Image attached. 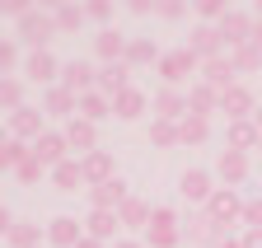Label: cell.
Masks as SVG:
<instances>
[{
	"label": "cell",
	"mask_w": 262,
	"mask_h": 248,
	"mask_svg": "<svg viewBox=\"0 0 262 248\" xmlns=\"http://www.w3.org/2000/svg\"><path fill=\"white\" fill-rule=\"evenodd\" d=\"M5 117H10V136L24 141V145H28V141L38 145V141L47 136V131H42V117H47L42 108H19V112H5Z\"/></svg>",
	"instance_id": "cell-5"
},
{
	"label": "cell",
	"mask_w": 262,
	"mask_h": 248,
	"mask_svg": "<svg viewBox=\"0 0 262 248\" xmlns=\"http://www.w3.org/2000/svg\"><path fill=\"white\" fill-rule=\"evenodd\" d=\"M253 24H257L253 14H244V10H229V14H225V19L215 24V28H220V38H225V47L234 52V47L253 42Z\"/></svg>",
	"instance_id": "cell-6"
},
{
	"label": "cell",
	"mask_w": 262,
	"mask_h": 248,
	"mask_svg": "<svg viewBox=\"0 0 262 248\" xmlns=\"http://www.w3.org/2000/svg\"><path fill=\"white\" fill-rule=\"evenodd\" d=\"M234 75H239V71H234V61H229V56H215V61H202V84H215L220 94H225L229 84H239Z\"/></svg>",
	"instance_id": "cell-21"
},
{
	"label": "cell",
	"mask_w": 262,
	"mask_h": 248,
	"mask_svg": "<svg viewBox=\"0 0 262 248\" xmlns=\"http://www.w3.org/2000/svg\"><path fill=\"white\" fill-rule=\"evenodd\" d=\"M61 33V28H56V14L52 10H33V14H24L19 19V38L33 47V52H47V42Z\"/></svg>",
	"instance_id": "cell-1"
},
{
	"label": "cell",
	"mask_w": 262,
	"mask_h": 248,
	"mask_svg": "<svg viewBox=\"0 0 262 248\" xmlns=\"http://www.w3.org/2000/svg\"><path fill=\"white\" fill-rule=\"evenodd\" d=\"M220 112H225L229 122H244V117H253V112H257L253 89H248V84H229L225 94H220Z\"/></svg>",
	"instance_id": "cell-8"
},
{
	"label": "cell",
	"mask_w": 262,
	"mask_h": 248,
	"mask_svg": "<svg viewBox=\"0 0 262 248\" xmlns=\"http://www.w3.org/2000/svg\"><path fill=\"white\" fill-rule=\"evenodd\" d=\"M253 19H257V24H262V0H257V5H253Z\"/></svg>",
	"instance_id": "cell-50"
},
{
	"label": "cell",
	"mask_w": 262,
	"mask_h": 248,
	"mask_svg": "<svg viewBox=\"0 0 262 248\" xmlns=\"http://www.w3.org/2000/svg\"><path fill=\"white\" fill-rule=\"evenodd\" d=\"M187 103H192L196 117H211V112H220V89H215V84H192Z\"/></svg>",
	"instance_id": "cell-28"
},
{
	"label": "cell",
	"mask_w": 262,
	"mask_h": 248,
	"mask_svg": "<svg viewBox=\"0 0 262 248\" xmlns=\"http://www.w3.org/2000/svg\"><path fill=\"white\" fill-rule=\"evenodd\" d=\"M24 75L52 89V84H61V61H56L52 52H28V61H24Z\"/></svg>",
	"instance_id": "cell-12"
},
{
	"label": "cell",
	"mask_w": 262,
	"mask_h": 248,
	"mask_svg": "<svg viewBox=\"0 0 262 248\" xmlns=\"http://www.w3.org/2000/svg\"><path fill=\"white\" fill-rule=\"evenodd\" d=\"M61 89H71V94H89V89H98V71L89 66V61H66L61 66Z\"/></svg>",
	"instance_id": "cell-10"
},
{
	"label": "cell",
	"mask_w": 262,
	"mask_h": 248,
	"mask_svg": "<svg viewBox=\"0 0 262 248\" xmlns=\"http://www.w3.org/2000/svg\"><path fill=\"white\" fill-rule=\"evenodd\" d=\"M178 192H183V201H192V206H206V201L215 197V183H211L206 169H187V173L178 178Z\"/></svg>",
	"instance_id": "cell-9"
},
{
	"label": "cell",
	"mask_w": 262,
	"mask_h": 248,
	"mask_svg": "<svg viewBox=\"0 0 262 248\" xmlns=\"http://www.w3.org/2000/svg\"><path fill=\"white\" fill-rule=\"evenodd\" d=\"M28 154H33V145H24V141H14V136L0 141V169H19Z\"/></svg>",
	"instance_id": "cell-36"
},
{
	"label": "cell",
	"mask_w": 262,
	"mask_h": 248,
	"mask_svg": "<svg viewBox=\"0 0 262 248\" xmlns=\"http://www.w3.org/2000/svg\"><path fill=\"white\" fill-rule=\"evenodd\" d=\"M14 61H19V47L14 42H0V71H14Z\"/></svg>",
	"instance_id": "cell-43"
},
{
	"label": "cell",
	"mask_w": 262,
	"mask_h": 248,
	"mask_svg": "<svg viewBox=\"0 0 262 248\" xmlns=\"http://www.w3.org/2000/svg\"><path fill=\"white\" fill-rule=\"evenodd\" d=\"M229 150H262V127L253 117H244V122H229Z\"/></svg>",
	"instance_id": "cell-23"
},
{
	"label": "cell",
	"mask_w": 262,
	"mask_h": 248,
	"mask_svg": "<svg viewBox=\"0 0 262 248\" xmlns=\"http://www.w3.org/2000/svg\"><path fill=\"white\" fill-rule=\"evenodd\" d=\"M187 52H192L196 61H215V56H225V38H220V28H215V24H196V28H192Z\"/></svg>",
	"instance_id": "cell-7"
},
{
	"label": "cell",
	"mask_w": 262,
	"mask_h": 248,
	"mask_svg": "<svg viewBox=\"0 0 262 248\" xmlns=\"http://www.w3.org/2000/svg\"><path fill=\"white\" fill-rule=\"evenodd\" d=\"M159 56H164V52H159L150 38H131V42H126V66H131V71H141V66H159Z\"/></svg>",
	"instance_id": "cell-26"
},
{
	"label": "cell",
	"mask_w": 262,
	"mask_h": 248,
	"mask_svg": "<svg viewBox=\"0 0 262 248\" xmlns=\"http://www.w3.org/2000/svg\"><path fill=\"white\" fill-rule=\"evenodd\" d=\"M113 248H145V243H136V239H122V243H113Z\"/></svg>",
	"instance_id": "cell-49"
},
{
	"label": "cell",
	"mask_w": 262,
	"mask_h": 248,
	"mask_svg": "<svg viewBox=\"0 0 262 248\" xmlns=\"http://www.w3.org/2000/svg\"><path fill=\"white\" fill-rule=\"evenodd\" d=\"M52 183H56L61 192H80V183H84V164H80V160L56 164V169H52Z\"/></svg>",
	"instance_id": "cell-32"
},
{
	"label": "cell",
	"mask_w": 262,
	"mask_h": 248,
	"mask_svg": "<svg viewBox=\"0 0 262 248\" xmlns=\"http://www.w3.org/2000/svg\"><path fill=\"white\" fill-rule=\"evenodd\" d=\"M215 173H220V183L225 188H239V183L248 178V154L244 150H220V160H215Z\"/></svg>",
	"instance_id": "cell-13"
},
{
	"label": "cell",
	"mask_w": 262,
	"mask_h": 248,
	"mask_svg": "<svg viewBox=\"0 0 262 248\" xmlns=\"http://www.w3.org/2000/svg\"><path fill=\"white\" fill-rule=\"evenodd\" d=\"M126 42H131V38H122L117 28H103V33L94 38V52H98L103 66H117V61H126Z\"/></svg>",
	"instance_id": "cell-19"
},
{
	"label": "cell",
	"mask_w": 262,
	"mask_h": 248,
	"mask_svg": "<svg viewBox=\"0 0 262 248\" xmlns=\"http://www.w3.org/2000/svg\"><path fill=\"white\" fill-rule=\"evenodd\" d=\"M89 201H94V211H122L131 201V192H126L122 178H113V183H103V188H89Z\"/></svg>",
	"instance_id": "cell-18"
},
{
	"label": "cell",
	"mask_w": 262,
	"mask_h": 248,
	"mask_svg": "<svg viewBox=\"0 0 262 248\" xmlns=\"http://www.w3.org/2000/svg\"><path fill=\"white\" fill-rule=\"evenodd\" d=\"M80 117L98 127L103 117H113V99H108V94H98V89H89V94H80Z\"/></svg>",
	"instance_id": "cell-27"
},
{
	"label": "cell",
	"mask_w": 262,
	"mask_h": 248,
	"mask_svg": "<svg viewBox=\"0 0 262 248\" xmlns=\"http://www.w3.org/2000/svg\"><path fill=\"white\" fill-rule=\"evenodd\" d=\"M117 215H122V225H126V230H150V215H155V206H150V201H141V197H131V201H126Z\"/></svg>",
	"instance_id": "cell-31"
},
{
	"label": "cell",
	"mask_w": 262,
	"mask_h": 248,
	"mask_svg": "<svg viewBox=\"0 0 262 248\" xmlns=\"http://www.w3.org/2000/svg\"><path fill=\"white\" fill-rule=\"evenodd\" d=\"M178 131H183V145H202V141L211 136V122L196 117V112H187V117L178 122Z\"/></svg>",
	"instance_id": "cell-34"
},
{
	"label": "cell",
	"mask_w": 262,
	"mask_h": 248,
	"mask_svg": "<svg viewBox=\"0 0 262 248\" xmlns=\"http://www.w3.org/2000/svg\"><path fill=\"white\" fill-rule=\"evenodd\" d=\"M145 243H150V248H178V243H183L178 211H173V206H155V215H150V230H145Z\"/></svg>",
	"instance_id": "cell-2"
},
{
	"label": "cell",
	"mask_w": 262,
	"mask_h": 248,
	"mask_svg": "<svg viewBox=\"0 0 262 248\" xmlns=\"http://www.w3.org/2000/svg\"><path fill=\"white\" fill-rule=\"evenodd\" d=\"M253 122H257V127H262V103H257V112H253Z\"/></svg>",
	"instance_id": "cell-51"
},
{
	"label": "cell",
	"mask_w": 262,
	"mask_h": 248,
	"mask_svg": "<svg viewBox=\"0 0 262 248\" xmlns=\"http://www.w3.org/2000/svg\"><path fill=\"white\" fill-rule=\"evenodd\" d=\"M117 230H122V215L117 211H89V220H84V234L98 239V243H108Z\"/></svg>",
	"instance_id": "cell-24"
},
{
	"label": "cell",
	"mask_w": 262,
	"mask_h": 248,
	"mask_svg": "<svg viewBox=\"0 0 262 248\" xmlns=\"http://www.w3.org/2000/svg\"><path fill=\"white\" fill-rule=\"evenodd\" d=\"M66 141H71V150H80V160H84V154L98 150V127L84 122V117H71L66 122Z\"/></svg>",
	"instance_id": "cell-17"
},
{
	"label": "cell",
	"mask_w": 262,
	"mask_h": 248,
	"mask_svg": "<svg viewBox=\"0 0 262 248\" xmlns=\"http://www.w3.org/2000/svg\"><path fill=\"white\" fill-rule=\"evenodd\" d=\"M244 206H248V201H244V197H239L234 188H215V197H211V201H206L202 211L211 215V220H215L220 230H229L234 220H244Z\"/></svg>",
	"instance_id": "cell-3"
},
{
	"label": "cell",
	"mask_w": 262,
	"mask_h": 248,
	"mask_svg": "<svg viewBox=\"0 0 262 248\" xmlns=\"http://www.w3.org/2000/svg\"><path fill=\"white\" fill-rule=\"evenodd\" d=\"M244 248H262V230H244Z\"/></svg>",
	"instance_id": "cell-45"
},
{
	"label": "cell",
	"mask_w": 262,
	"mask_h": 248,
	"mask_svg": "<svg viewBox=\"0 0 262 248\" xmlns=\"http://www.w3.org/2000/svg\"><path fill=\"white\" fill-rule=\"evenodd\" d=\"M5 243H10V248H38V243H42V225H33V220H14L10 234H5Z\"/></svg>",
	"instance_id": "cell-30"
},
{
	"label": "cell",
	"mask_w": 262,
	"mask_h": 248,
	"mask_svg": "<svg viewBox=\"0 0 262 248\" xmlns=\"http://www.w3.org/2000/svg\"><path fill=\"white\" fill-rule=\"evenodd\" d=\"M80 239H84V220H75V215H56L47 225V243L52 248H75Z\"/></svg>",
	"instance_id": "cell-14"
},
{
	"label": "cell",
	"mask_w": 262,
	"mask_h": 248,
	"mask_svg": "<svg viewBox=\"0 0 262 248\" xmlns=\"http://www.w3.org/2000/svg\"><path fill=\"white\" fill-rule=\"evenodd\" d=\"M253 47H262V24H253Z\"/></svg>",
	"instance_id": "cell-48"
},
{
	"label": "cell",
	"mask_w": 262,
	"mask_h": 248,
	"mask_svg": "<svg viewBox=\"0 0 262 248\" xmlns=\"http://www.w3.org/2000/svg\"><path fill=\"white\" fill-rule=\"evenodd\" d=\"M0 108H10V112L24 108V84L19 80H0Z\"/></svg>",
	"instance_id": "cell-38"
},
{
	"label": "cell",
	"mask_w": 262,
	"mask_h": 248,
	"mask_svg": "<svg viewBox=\"0 0 262 248\" xmlns=\"http://www.w3.org/2000/svg\"><path fill=\"white\" fill-rule=\"evenodd\" d=\"M42 112H47V117H80V99L71 94V89L52 84L47 94H42Z\"/></svg>",
	"instance_id": "cell-20"
},
{
	"label": "cell",
	"mask_w": 262,
	"mask_h": 248,
	"mask_svg": "<svg viewBox=\"0 0 262 248\" xmlns=\"http://www.w3.org/2000/svg\"><path fill=\"white\" fill-rule=\"evenodd\" d=\"M155 14H159V19H183L187 10L178 5V0H159V10H155Z\"/></svg>",
	"instance_id": "cell-44"
},
{
	"label": "cell",
	"mask_w": 262,
	"mask_h": 248,
	"mask_svg": "<svg viewBox=\"0 0 262 248\" xmlns=\"http://www.w3.org/2000/svg\"><path fill=\"white\" fill-rule=\"evenodd\" d=\"M75 248H103V243H98V239H89V234H84V239H80Z\"/></svg>",
	"instance_id": "cell-47"
},
{
	"label": "cell",
	"mask_w": 262,
	"mask_h": 248,
	"mask_svg": "<svg viewBox=\"0 0 262 248\" xmlns=\"http://www.w3.org/2000/svg\"><path fill=\"white\" fill-rule=\"evenodd\" d=\"M187 112H192V103H187L183 89H159V94H155V117H164V122H183Z\"/></svg>",
	"instance_id": "cell-16"
},
{
	"label": "cell",
	"mask_w": 262,
	"mask_h": 248,
	"mask_svg": "<svg viewBox=\"0 0 262 248\" xmlns=\"http://www.w3.org/2000/svg\"><path fill=\"white\" fill-rule=\"evenodd\" d=\"M145 108H150V99L141 94L136 84H131L126 94H117V99H113V117H122V122H136V117H141Z\"/></svg>",
	"instance_id": "cell-25"
},
{
	"label": "cell",
	"mask_w": 262,
	"mask_h": 248,
	"mask_svg": "<svg viewBox=\"0 0 262 248\" xmlns=\"http://www.w3.org/2000/svg\"><path fill=\"white\" fill-rule=\"evenodd\" d=\"M14 173H19V183H38V178H42V164H38V160L28 154V160H24V164H19Z\"/></svg>",
	"instance_id": "cell-42"
},
{
	"label": "cell",
	"mask_w": 262,
	"mask_h": 248,
	"mask_svg": "<svg viewBox=\"0 0 262 248\" xmlns=\"http://www.w3.org/2000/svg\"><path fill=\"white\" fill-rule=\"evenodd\" d=\"M244 230H262V197H253L244 206Z\"/></svg>",
	"instance_id": "cell-40"
},
{
	"label": "cell",
	"mask_w": 262,
	"mask_h": 248,
	"mask_svg": "<svg viewBox=\"0 0 262 248\" xmlns=\"http://www.w3.org/2000/svg\"><path fill=\"white\" fill-rule=\"evenodd\" d=\"M196 14H202V24H220L229 10H225V0H202V5H196Z\"/></svg>",
	"instance_id": "cell-39"
},
{
	"label": "cell",
	"mask_w": 262,
	"mask_h": 248,
	"mask_svg": "<svg viewBox=\"0 0 262 248\" xmlns=\"http://www.w3.org/2000/svg\"><path fill=\"white\" fill-rule=\"evenodd\" d=\"M150 145H183V131H178V122H164V117H155L150 122Z\"/></svg>",
	"instance_id": "cell-35"
},
{
	"label": "cell",
	"mask_w": 262,
	"mask_h": 248,
	"mask_svg": "<svg viewBox=\"0 0 262 248\" xmlns=\"http://www.w3.org/2000/svg\"><path fill=\"white\" fill-rule=\"evenodd\" d=\"M187 239H192V243H206V248H215V243L225 239V230H220V225L211 220V215H206V211H196V220H192V230H187Z\"/></svg>",
	"instance_id": "cell-29"
},
{
	"label": "cell",
	"mask_w": 262,
	"mask_h": 248,
	"mask_svg": "<svg viewBox=\"0 0 262 248\" xmlns=\"http://www.w3.org/2000/svg\"><path fill=\"white\" fill-rule=\"evenodd\" d=\"M84 14H89L94 24H108V19H113V5H108V0H89V5H84Z\"/></svg>",
	"instance_id": "cell-41"
},
{
	"label": "cell",
	"mask_w": 262,
	"mask_h": 248,
	"mask_svg": "<svg viewBox=\"0 0 262 248\" xmlns=\"http://www.w3.org/2000/svg\"><path fill=\"white\" fill-rule=\"evenodd\" d=\"M192 71H202V61H196L187 47H178V52H164L159 56V75H164V89H178Z\"/></svg>",
	"instance_id": "cell-4"
},
{
	"label": "cell",
	"mask_w": 262,
	"mask_h": 248,
	"mask_svg": "<svg viewBox=\"0 0 262 248\" xmlns=\"http://www.w3.org/2000/svg\"><path fill=\"white\" fill-rule=\"evenodd\" d=\"M215 248H244V239H229V234H225V239H220Z\"/></svg>",
	"instance_id": "cell-46"
},
{
	"label": "cell",
	"mask_w": 262,
	"mask_h": 248,
	"mask_svg": "<svg viewBox=\"0 0 262 248\" xmlns=\"http://www.w3.org/2000/svg\"><path fill=\"white\" fill-rule=\"evenodd\" d=\"M84 183L89 188H103V183H113L117 178V164H113V154L108 150H94V154H84Z\"/></svg>",
	"instance_id": "cell-15"
},
{
	"label": "cell",
	"mask_w": 262,
	"mask_h": 248,
	"mask_svg": "<svg viewBox=\"0 0 262 248\" xmlns=\"http://www.w3.org/2000/svg\"><path fill=\"white\" fill-rule=\"evenodd\" d=\"M66 150H71V141H66V131H47L38 145H33V160H38L47 173L56 169V164H66V160H71V154H66Z\"/></svg>",
	"instance_id": "cell-11"
},
{
	"label": "cell",
	"mask_w": 262,
	"mask_h": 248,
	"mask_svg": "<svg viewBox=\"0 0 262 248\" xmlns=\"http://www.w3.org/2000/svg\"><path fill=\"white\" fill-rule=\"evenodd\" d=\"M126 89H131V66H126V61H117V66H103V71H98V94L117 99V94H126Z\"/></svg>",
	"instance_id": "cell-22"
},
{
	"label": "cell",
	"mask_w": 262,
	"mask_h": 248,
	"mask_svg": "<svg viewBox=\"0 0 262 248\" xmlns=\"http://www.w3.org/2000/svg\"><path fill=\"white\" fill-rule=\"evenodd\" d=\"M229 61H234V71H239V75H257V71H262V47L244 42V47L229 52Z\"/></svg>",
	"instance_id": "cell-33"
},
{
	"label": "cell",
	"mask_w": 262,
	"mask_h": 248,
	"mask_svg": "<svg viewBox=\"0 0 262 248\" xmlns=\"http://www.w3.org/2000/svg\"><path fill=\"white\" fill-rule=\"evenodd\" d=\"M52 14H56V28H61V33H75V28L89 19L84 5H52Z\"/></svg>",
	"instance_id": "cell-37"
}]
</instances>
